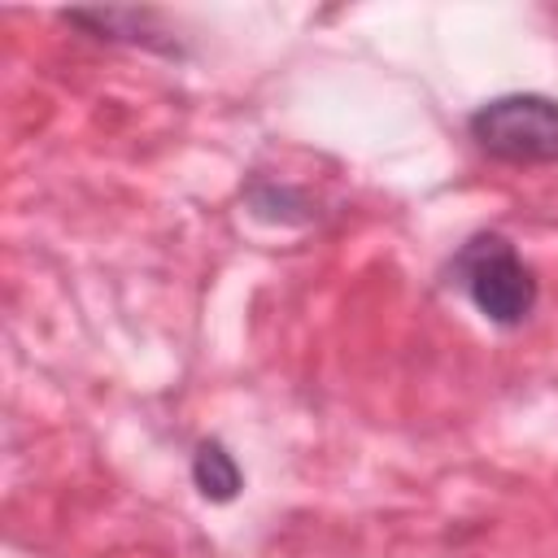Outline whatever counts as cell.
Here are the masks:
<instances>
[{
  "mask_svg": "<svg viewBox=\"0 0 558 558\" xmlns=\"http://www.w3.org/2000/svg\"><path fill=\"white\" fill-rule=\"evenodd\" d=\"M449 279L466 292V301L493 323V327H519L527 323V314L536 310V275L532 266L514 253V244L497 231H480L471 235L453 262H449Z\"/></svg>",
  "mask_w": 558,
  "mask_h": 558,
  "instance_id": "6da1fadb",
  "label": "cell"
},
{
  "mask_svg": "<svg viewBox=\"0 0 558 558\" xmlns=\"http://www.w3.org/2000/svg\"><path fill=\"white\" fill-rule=\"evenodd\" d=\"M466 131L480 153L506 166H554L558 161V100L541 92H506L484 100Z\"/></svg>",
  "mask_w": 558,
  "mask_h": 558,
  "instance_id": "7a4b0ae2",
  "label": "cell"
},
{
  "mask_svg": "<svg viewBox=\"0 0 558 558\" xmlns=\"http://www.w3.org/2000/svg\"><path fill=\"white\" fill-rule=\"evenodd\" d=\"M192 484L205 501H235L244 488V475L222 440H201L192 453Z\"/></svg>",
  "mask_w": 558,
  "mask_h": 558,
  "instance_id": "3957f363",
  "label": "cell"
},
{
  "mask_svg": "<svg viewBox=\"0 0 558 558\" xmlns=\"http://www.w3.org/2000/svg\"><path fill=\"white\" fill-rule=\"evenodd\" d=\"M65 22L87 26L96 39H126V44H153L148 22H157L153 9H74Z\"/></svg>",
  "mask_w": 558,
  "mask_h": 558,
  "instance_id": "277c9868",
  "label": "cell"
}]
</instances>
